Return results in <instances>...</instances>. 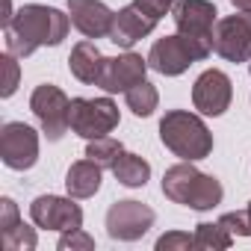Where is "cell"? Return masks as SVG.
I'll return each mask as SVG.
<instances>
[{"instance_id":"1","label":"cell","mask_w":251,"mask_h":251,"mask_svg":"<svg viewBox=\"0 0 251 251\" xmlns=\"http://www.w3.org/2000/svg\"><path fill=\"white\" fill-rule=\"evenodd\" d=\"M6 50L15 56H30L45 45H59L68 36L71 15L42 6V3H27L21 6L6 24Z\"/></svg>"},{"instance_id":"2","label":"cell","mask_w":251,"mask_h":251,"mask_svg":"<svg viewBox=\"0 0 251 251\" xmlns=\"http://www.w3.org/2000/svg\"><path fill=\"white\" fill-rule=\"evenodd\" d=\"M163 192L166 198H172L175 204L192 207V210H213L222 204V183L213 175L198 172L192 163H177L172 169H166L163 175Z\"/></svg>"},{"instance_id":"3","label":"cell","mask_w":251,"mask_h":251,"mask_svg":"<svg viewBox=\"0 0 251 251\" xmlns=\"http://www.w3.org/2000/svg\"><path fill=\"white\" fill-rule=\"evenodd\" d=\"M160 139L175 157H180L186 163L204 160L213 151V133L207 130V124L198 115L186 112V109H172V112L163 115Z\"/></svg>"},{"instance_id":"4","label":"cell","mask_w":251,"mask_h":251,"mask_svg":"<svg viewBox=\"0 0 251 251\" xmlns=\"http://www.w3.org/2000/svg\"><path fill=\"white\" fill-rule=\"evenodd\" d=\"M175 15V27L177 33L183 36V42L189 45L195 62L198 59H207L213 50H216V6L210 0H180L172 9Z\"/></svg>"},{"instance_id":"5","label":"cell","mask_w":251,"mask_h":251,"mask_svg":"<svg viewBox=\"0 0 251 251\" xmlns=\"http://www.w3.org/2000/svg\"><path fill=\"white\" fill-rule=\"evenodd\" d=\"M68 124L83 139H100L118 127V106L109 98H74Z\"/></svg>"},{"instance_id":"6","label":"cell","mask_w":251,"mask_h":251,"mask_svg":"<svg viewBox=\"0 0 251 251\" xmlns=\"http://www.w3.org/2000/svg\"><path fill=\"white\" fill-rule=\"evenodd\" d=\"M30 109L36 112L39 124H42V130L48 139H62V133L71 127L68 124V112H71V100L65 98L62 89L50 86V83H42L36 86L33 98H30Z\"/></svg>"},{"instance_id":"7","label":"cell","mask_w":251,"mask_h":251,"mask_svg":"<svg viewBox=\"0 0 251 251\" xmlns=\"http://www.w3.org/2000/svg\"><path fill=\"white\" fill-rule=\"evenodd\" d=\"M0 160L6 169L24 172L39 160V133L24 121H9L0 130Z\"/></svg>"},{"instance_id":"8","label":"cell","mask_w":251,"mask_h":251,"mask_svg":"<svg viewBox=\"0 0 251 251\" xmlns=\"http://www.w3.org/2000/svg\"><path fill=\"white\" fill-rule=\"evenodd\" d=\"M154 225V210L142 201H115L106 210V233L121 242H133Z\"/></svg>"},{"instance_id":"9","label":"cell","mask_w":251,"mask_h":251,"mask_svg":"<svg viewBox=\"0 0 251 251\" xmlns=\"http://www.w3.org/2000/svg\"><path fill=\"white\" fill-rule=\"evenodd\" d=\"M216 53L227 62H245L251 59V12L227 15L216 21Z\"/></svg>"},{"instance_id":"10","label":"cell","mask_w":251,"mask_h":251,"mask_svg":"<svg viewBox=\"0 0 251 251\" xmlns=\"http://www.w3.org/2000/svg\"><path fill=\"white\" fill-rule=\"evenodd\" d=\"M30 219L39 227L62 230V233L83 227V210H80V204H74L71 198H59V195H39L30 204Z\"/></svg>"},{"instance_id":"11","label":"cell","mask_w":251,"mask_h":251,"mask_svg":"<svg viewBox=\"0 0 251 251\" xmlns=\"http://www.w3.org/2000/svg\"><path fill=\"white\" fill-rule=\"evenodd\" d=\"M145 71H148V59H142L139 53H121V56L103 59L98 86L103 92H130L145 80Z\"/></svg>"},{"instance_id":"12","label":"cell","mask_w":251,"mask_h":251,"mask_svg":"<svg viewBox=\"0 0 251 251\" xmlns=\"http://www.w3.org/2000/svg\"><path fill=\"white\" fill-rule=\"evenodd\" d=\"M230 98H233L230 77L225 71H219V68L204 71L192 86V103L204 115H222L230 106Z\"/></svg>"},{"instance_id":"13","label":"cell","mask_w":251,"mask_h":251,"mask_svg":"<svg viewBox=\"0 0 251 251\" xmlns=\"http://www.w3.org/2000/svg\"><path fill=\"white\" fill-rule=\"evenodd\" d=\"M68 15L86 39H109L112 33L115 12L100 0H68Z\"/></svg>"},{"instance_id":"14","label":"cell","mask_w":251,"mask_h":251,"mask_svg":"<svg viewBox=\"0 0 251 251\" xmlns=\"http://www.w3.org/2000/svg\"><path fill=\"white\" fill-rule=\"evenodd\" d=\"M192 62H195V56H192V50H189V45L183 42L180 33L154 42V48H151V53H148V65H151L154 71L166 74V77L183 74Z\"/></svg>"},{"instance_id":"15","label":"cell","mask_w":251,"mask_h":251,"mask_svg":"<svg viewBox=\"0 0 251 251\" xmlns=\"http://www.w3.org/2000/svg\"><path fill=\"white\" fill-rule=\"evenodd\" d=\"M157 27V21L151 15H145L136 3L124 6L115 12V21H112V33H109V42L118 45V48H133L139 39H145L151 30Z\"/></svg>"},{"instance_id":"16","label":"cell","mask_w":251,"mask_h":251,"mask_svg":"<svg viewBox=\"0 0 251 251\" xmlns=\"http://www.w3.org/2000/svg\"><path fill=\"white\" fill-rule=\"evenodd\" d=\"M103 59H106V56L98 50L95 42H80V45H74V50H71L68 68H71V74H74L80 83H95V86H98Z\"/></svg>"},{"instance_id":"17","label":"cell","mask_w":251,"mask_h":251,"mask_svg":"<svg viewBox=\"0 0 251 251\" xmlns=\"http://www.w3.org/2000/svg\"><path fill=\"white\" fill-rule=\"evenodd\" d=\"M65 189L71 198H92L100 189V166L92 163L89 157L74 163L65 175Z\"/></svg>"},{"instance_id":"18","label":"cell","mask_w":251,"mask_h":251,"mask_svg":"<svg viewBox=\"0 0 251 251\" xmlns=\"http://www.w3.org/2000/svg\"><path fill=\"white\" fill-rule=\"evenodd\" d=\"M112 175H115V180H118L121 186L139 189V186L148 183V177H151V166H148L139 154H127V151H124V154L118 157V163L112 166Z\"/></svg>"},{"instance_id":"19","label":"cell","mask_w":251,"mask_h":251,"mask_svg":"<svg viewBox=\"0 0 251 251\" xmlns=\"http://www.w3.org/2000/svg\"><path fill=\"white\" fill-rule=\"evenodd\" d=\"M121 154H124V145H121L118 139H109V136L89 139V145H86V157H89L92 163H98L100 169H112Z\"/></svg>"},{"instance_id":"20","label":"cell","mask_w":251,"mask_h":251,"mask_svg":"<svg viewBox=\"0 0 251 251\" xmlns=\"http://www.w3.org/2000/svg\"><path fill=\"white\" fill-rule=\"evenodd\" d=\"M192 236H195V248H201V251H225V248H230V242H233L227 227L210 225V222H201Z\"/></svg>"},{"instance_id":"21","label":"cell","mask_w":251,"mask_h":251,"mask_svg":"<svg viewBox=\"0 0 251 251\" xmlns=\"http://www.w3.org/2000/svg\"><path fill=\"white\" fill-rule=\"evenodd\" d=\"M127 95V106L133 109V115H139V118H148L154 109H157V103H160V95H157V89L148 83V80H142L139 86H133L130 92H124Z\"/></svg>"},{"instance_id":"22","label":"cell","mask_w":251,"mask_h":251,"mask_svg":"<svg viewBox=\"0 0 251 251\" xmlns=\"http://www.w3.org/2000/svg\"><path fill=\"white\" fill-rule=\"evenodd\" d=\"M36 230L33 227H27L24 222H18L12 230H3L0 233V245H3L6 251H30V248H36Z\"/></svg>"},{"instance_id":"23","label":"cell","mask_w":251,"mask_h":251,"mask_svg":"<svg viewBox=\"0 0 251 251\" xmlns=\"http://www.w3.org/2000/svg\"><path fill=\"white\" fill-rule=\"evenodd\" d=\"M92 248H95V239H92L83 227L65 230L62 239H59V251H92Z\"/></svg>"},{"instance_id":"24","label":"cell","mask_w":251,"mask_h":251,"mask_svg":"<svg viewBox=\"0 0 251 251\" xmlns=\"http://www.w3.org/2000/svg\"><path fill=\"white\" fill-rule=\"evenodd\" d=\"M189 248H195V236L180 233V230L163 233V236L157 239V251H189Z\"/></svg>"},{"instance_id":"25","label":"cell","mask_w":251,"mask_h":251,"mask_svg":"<svg viewBox=\"0 0 251 251\" xmlns=\"http://www.w3.org/2000/svg\"><path fill=\"white\" fill-rule=\"evenodd\" d=\"M3 89H0V95L3 98H9V95H15V89H18V77H21V71H18V62H15V53H6L3 59Z\"/></svg>"},{"instance_id":"26","label":"cell","mask_w":251,"mask_h":251,"mask_svg":"<svg viewBox=\"0 0 251 251\" xmlns=\"http://www.w3.org/2000/svg\"><path fill=\"white\" fill-rule=\"evenodd\" d=\"M222 227H227L230 233H239V236H251V219H248V210L245 213H225L219 219Z\"/></svg>"},{"instance_id":"27","label":"cell","mask_w":251,"mask_h":251,"mask_svg":"<svg viewBox=\"0 0 251 251\" xmlns=\"http://www.w3.org/2000/svg\"><path fill=\"white\" fill-rule=\"evenodd\" d=\"M133 3H136L145 15H151L154 21H160L166 12H172V9H175V0H133Z\"/></svg>"},{"instance_id":"28","label":"cell","mask_w":251,"mask_h":251,"mask_svg":"<svg viewBox=\"0 0 251 251\" xmlns=\"http://www.w3.org/2000/svg\"><path fill=\"white\" fill-rule=\"evenodd\" d=\"M18 222H21L18 204H15L12 198H3V201H0V233H3V230H12Z\"/></svg>"},{"instance_id":"29","label":"cell","mask_w":251,"mask_h":251,"mask_svg":"<svg viewBox=\"0 0 251 251\" xmlns=\"http://www.w3.org/2000/svg\"><path fill=\"white\" fill-rule=\"evenodd\" d=\"M230 3L236 9H242V12H251V0H230Z\"/></svg>"},{"instance_id":"30","label":"cell","mask_w":251,"mask_h":251,"mask_svg":"<svg viewBox=\"0 0 251 251\" xmlns=\"http://www.w3.org/2000/svg\"><path fill=\"white\" fill-rule=\"evenodd\" d=\"M248 219H251V204H248Z\"/></svg>"}]
</instances>
